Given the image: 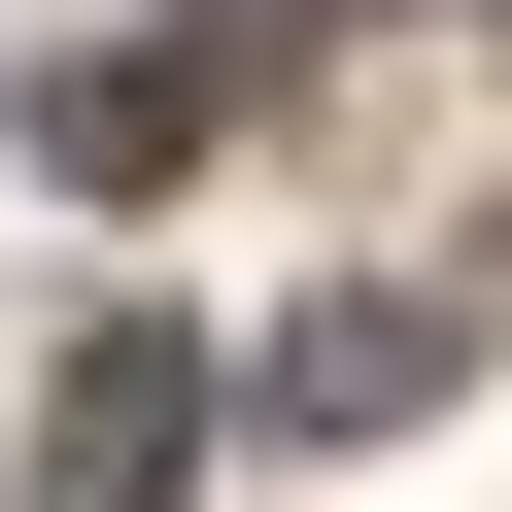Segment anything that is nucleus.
I'll return each instance as SVG.
<instances>
[{
    "label": "nucleus",
    "mask_w": 512,
    "mask_h": 512,
    "mask_svg": "<svg viewBox=\"0 0 512 512\" xmlns=\"http://www.w3.org/2000/svg\"><path fill=\"white\" fill-rule=\"evenodd\" d=\"M205 410H239V376H205L171 308H137V342H69V376H35V512H171V478H205Z\"/></svg>",
    "instance_id": "f257e3e1"
},
{
    "label": "nucleus",
    "mask_w": 512,
    "mask_h": 512,
    "mask_svg": "<svg viewBox=\"0 0 512 512\" xmlns=\"http://www.w3.org/2000/svg\"><path fill=\"white\" fill-rule=\"evenodd\" d=\"M410 376H444V308H308V342H274V376H239V410H274V444H376Z\"/></svg>",
    "instance_id": "f03ea898"
},
{
    "label": "nucleus",
    "mask_w": 512,
    "mask_h": 512,
    "mask_svg": "<svg viewBox=\"0 0 512 512\" xmlns=\"http://www.w3.org/2000/svg\"><path fill=\"white\" fill-rule=\"evenodd\" d=\"M35 137L137 205V171H205V35H137V69H35Z\"/></svg>",
    "instance_id": "7ed1b4c3"
},
{
    "label": "nucleus",
    "mask_w": 512,
    "mask_h": 512,
    "mask_svg": "<svg viewBox=\"0 0 512 512\" xmlns=\"http://www.w3.org/2000/svg\"><path fill=\"white\" fill-rule=\"evenodd\" d=\"M239 35H308V0H239Z\"/></svg>",
    "instance_id": "20e7f679"
}]
</instances>
